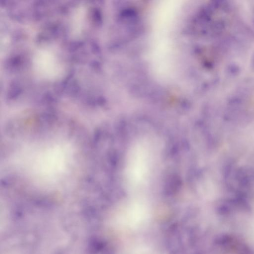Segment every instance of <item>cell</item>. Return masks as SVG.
Returning a JSON list of instances; mask_svg holds the SVG:
<instances>
[{"instance_id":"obj_1","label":"cell","mask_w":254,"mask_h":254,"mask_svg":"<svg viewBox=\"0 0 254 254\" xmlns=\"http://www.w3.org/2000/svg\"><path fill=\"white\" fill-rule=\"evenodd\" d=\"M60 147H50L38 151L32 161V167L34 173L41 177H55L64 172L66 166V152Z\"/></svg>"},{"instance_id":"obj_2","label":"cell","mask_w":254,"mask_h":254,"mask_svg":"<svg viewBox=\"0 0 254 254\" xmlns=\"http://www.w3.org/2000/svg\"><path fill=\"white\" fill-rule=\"evenodd\" d=\"M36 65L42 74L47 77L56 75L60 70L59 63L55 55L48 51H42L38 55Z\"/></svg>"}]
</instances>
